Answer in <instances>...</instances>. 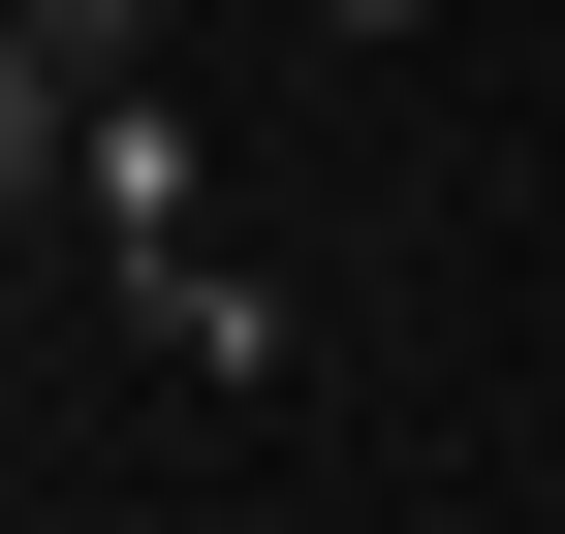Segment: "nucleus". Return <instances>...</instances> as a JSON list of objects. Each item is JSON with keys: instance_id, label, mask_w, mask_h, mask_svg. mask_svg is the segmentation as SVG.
Listing matches in <instances>:
<instances>
[{"instance_id": "nucleus-1", "label": "nucleus", "mask_w": 565, "mask_h": 534, "mask_svg": "<svg viewBox=\"0 0 565 534\" xmlns=\"http://www.w3.org/2000/svg\"><path fill=\"white\" fill-rule=\"evenodd\" d=\"M126 284H158V346H189V377H282V314H252V284H221L189 221H126Z\"/></svg>"}, {"instance_id": "nucleus-2", "label": "nucleus", "mask_w": 565, "mask_h": 534, "mask_svg": "<svg viewBox=\"0 0 565 534\" xmlns=\"http://www.w3.org/2000/svg\"><path fill=\"white\" fill-rule=\"evenodd\" d=\"M315 32H440V0H315Z\"/></svg>"}]
</instances>
